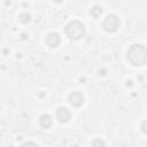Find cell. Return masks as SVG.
Returning <instances> with one entry per match:
<instances>
[{
    "instance_id": "277c9868",
    "label": "cell",
    "mask_w": 147,
    "mask_h": 147,
    "mask_svg": "<svg viewBox=\"0 0 147 147\" xmlns=\"http://www.w3.org/2000/svg\"><path fill=\"white\" fill-rule=\"evenodd\" d=\"M68 100H69V102H70L71 106H74V107H79V106H82V103H83V101H84V98H83V95H82L80 92L74 91V92H71V93L69 94Z\"/></svg>"
},
{
    "instance_id": "8fae6325",
    "label": "cell",
    "mask_w": 147,
    "mask_h": 147,
    "mask_svg": "<svg viewBox=\"0 0 147 147\" xmlns=\"http://www.w3.org/2000/svg\"><path fill=\"white\" fill-rule=\"evenodd\" d=\"M21 147H39L36 142H32V141H28V142H24Z\"/></svg>"
},
{
    "instance_id": "8992f818",
    "label": "cell",
    "mask_w": 147,
    "mask_h": 147,
    "mask_svg": "<svg viewBox=\"0 0 147 147\" xmlns=\"http://www.w3.org/2000/svg\"><path fill=\"white\" fill-rule=\"evenodd\" d=\"M60 36L56 33V32H51V33H48L47 34V37H46V44L49 46V47H52V48H54V47H57L59 45H60Z\"/></svg>"
},
{
    "instance_id": "5b68a950",
    "label": "cell",
    "mask_w": 147,
    "mask_h": 147,
    "mask_svg": "<svg viewBox=\"0 0 147 147\" xmlns=\"http://www.w3.org/2000/svg\"><path fill=\"white\" fill-rule=\"evenodd\" d=\"M70 117H71V114H70V111H69L68 108H65V107H60V108L56 110V118L59 119V122L65 123V122H68V121L70 119Z\"/></svg>"
},
{
    "instance_id": "6da1fadb",
    "label": "cell",
    "mask_w": 147,
    "mask_h": 147,
    "mask_svg": "<svg viewBox=\"0 0 147 147\" xmlns=\"http://www.w3.org/2000/svg\"><path fill=\"white\" fill-rule=\"evenodd\" d=\"M127 59L133 65H144L147 62V48L140 44L132 45L127 51Z\"/></svg>"
},
{
    "instance_id": "7a4b0ae2",
    "label": "cell",
    "mask_w": 147,
    "mask_h": 147,
    "mask_svg": "<svg viewBox=\"0 0 147 147\" xmlns=\"http://www.w3.org/2000/svg\"><path fill=\"white\" fill-rule=\"evenodd\" d=\"M65 33L70 39H80L85 33V26L79 21H71L65 26Z\"/></svg>"
},
{
    "instance_id": "3957f363",
    "label": "cell",
    "mask_w": 147,
    "mask_h": 147,
    "mask_svg": "<svg viewBox=\"0 0 147 147\" xmlns=\"http://www.w3.org/2000/svg\"><path fill=\"white\" fill-rule=\"evenodd\" d=\"M118 25H119V20L114 14L107 15L106 18L103 20V23H102V26H103V29L107 32H114V31H116L117 28H118Z\"/></svg>"
},
{
    "instance_id": "ba28073f",
    "label": "cell",
    "mask_w": 147,
    "mask_h": 147,
    "mask_svg": "<svg viewBox=\"0 0 147 147\" xmlns=\"http://www.w3.org/2000/svg\"><path fill=\"white\" fill-rule=\"evenodd\" d=\"M102 14V8L100 6H94L92 9H91V15L93 17H99L100 15Z\"/></svg>"
},
{
    "instance_id": "52a82bcc",
    "label": "cell",
    "mask_w": 147,
    "mask_h": 147,
    "mask_svg": "<svg viewBox=\"0 0 147 147\" xmlns=\"http://www.w3.org/2000/svg\"><path fill=\"white\" fill-rule=\"evenodd\" d=\"M39 123H40V125H41L44 129H48V127L52 126L53 121H52V117H51L49 115H42V116L40 117V119H39Z\"/></svg>"
},
{
    "instance_id": "7c38bea8",
    "label": "cell",
    "mask_w": 147,
    "mask_h": 147,
    "mask_svg": "<svg viewBox=\"0 0 147 147\" xmlns=\"http://www.w3.org/2000/svg\"><path fill=\"white\" fill-rule=\"evenodd\" d=\"M140 129H141V131H142V132H145V133H147V121H145V122H142V124H141V126H140Z\"/></svg>"
},
{
    "instance_id": "9c48e42d",
    "label": "cell",
    "mask_w": 147,
    "mask_h": 147,
    "mask_svg": "<svg viewBox=\"0 0 147 147\" xmlns=\"http://www.w3.org/2000/svg\"><path fill=\"white\" fill-rule=\"evenodd\" d=\"M92 147H106L105 141L101 139H94L92 141Z\"/></svg>"
},
{
    "instance_id": "30bf717a",
    "label": "cell",
    "mask_w": 147,
    "mask_h": 147,
    "mask_svg": "<svg viewBox=\"0 0 147 147\" xmlns=\"http://www.w3.org/2000/svg\"><path fill=\"white\" fill-rule=\"evenodd\" d=\"M20 21H21L22 23H28V22L30 21V15L26 14V13L21 14V15H20Z\"/></svg>"
}]
</instances>
